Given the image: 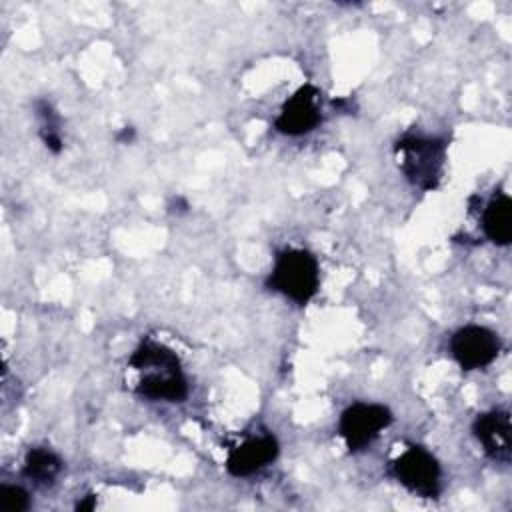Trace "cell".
I'll use <instances>...</instances> for the list:
<instances>
[{
	"label": "cell",
	"instance_id": "obj_14",
	"mask_svg": "<svg viewBox=\"0 0 512 512\" xmlns=\"http://www.w3.org/2000/svg\"><path fill=\"white\" fill-rule=\"evenodd\" d=\"M94 506H96V498H94V494H88L82 502L76 504V510H92Z\"/></svg>",
	"mask_w": 512,
	"mask_h": 512
},
{
	"label": "cell",
	"instance_id": "obj_7",
	"mask_svg": "<svg viewBox=\"0 0 512 512\" xmlns=\"http://www.w3.org/2000/svg\"><path fill=\"white\" fill-rule=\"evenodd\" d=\"M318 88L312 84H304L298 88L280 108V114L274 120V128L286 136H302L312 132L320 120V104H318Z\"/></svg>",
	"mask_w": 512,
	"mask_h": 512
},
{
	"label": "cell",
	"instance_id": "obj_6",
	"mask_svg": "<svg viewBox=\"0 0 512 512\" xmlns=\"http://www.w3.org/2000/svg\"><path fill=\"white\" fill-rule=\"evenodd\" d=\"M500 338L490 328L470 324L456 330L450 338V352L462 370H480L500 354Z\"/></svg>",
	"mask_w": 512,
	"mask_h": 512
},
{
	"label": "cell",
	"instance_id": "obj_11",
	"mask_svg": "<svg viewBox=\"0 0 512 512\" xmlns=\"http://www.w3.org/2000/svg\"><path fill=\"white\" fill-rule=\"evenodd\" d=\"M62 470V460L58 454H54L48 448H30L24 460L22 474L40 486H50L58 478Z\"/></svg>",
	"mask_w": 512,
	"mask_h": 512
},
{
	"label": "cell",
	"instance_id": "obj_8",
	"mask_svg": "<svg viewBox=\"0 0 512 512\" xmlns=\"http://www.w3.org/2000/svg\"><path fill=\"white\" fill-rule=\"evenodd\" d=\"M472 432L476 440L482 444L488 458L500 464H508L512 458V428L508 410L494 408L482 412L472 422Z\"/></svg>",
	"mask_w": 512,
	"mask_h": 512
},
{
	"label": "cell",
	"instance_id": "obj_2",
	"mask_svg": "<svg viewBox=\"0 0 512 512\" xmlns=\"http://www.w3.org/2000/svg\"><path fill=\"white\" fill-rule=\"evenodd\" d=\"M266 286L296 304H306L320 286L318 260L308 250L288 248L276 256Z\"/></svg>",
	"mask_w": 512,
	"mask_h": 512
},
{
	"label": "cell",
	"instance_id": "obj_15",
	"mask_svg": "<svg viewBox=\"0 0 512 512\" xmlns=\"http://www.w3.org/2000/svg\"><path fill=\"white\" fill-rule=\"evenodd\" d=\"M132 138H134V128H128V126H126V128L122 130V134L118 136V140H120V142H126V140L130 142Z\"/></svg>",
	"mask_w": 512,
	"mask_h": 512
},
{
	"label": "cell",
	"instance_id": "obj_10",
	"mask_svg": "<svg viewBox=\"0 0 512 512\" xmlns=\"http://www.w3.org/2000/svg\"><path fill=\"white\" fill-rule=\"evenodd\" d=\"M482 230L496 246H506L512 240V200L504 192H496L482 212Z\"/></svg>",
	"mask_w": 512,
	"mask_h": 512
},
{
	"label": "cell",
	"instance_id": "obj_12",
	"mask_svg": "<svg viewBox=\"0 0 512 512\" xmlns=\"http://www.w3.org/2000/svg\"><path fill=\"white\" fill-rule=\"evenodd\" d=\"M38 116L42 118V128H40V136L46 144V148H50L52 152H60L62 148V138L58 132V116L54 114V110L50 108L48 102H38Z\"/></svg>",
	"mask_w": 512,
	"mask_h": 512
},
{
	"label": "cell",
	"instance_id": "obj_9",
	"mask_svg": "<svg viewBox=\"0 0 512 512\" xmlns=\"http://www.w3.org/2000/svg\"><path fill=\"white\" fill-rule=\"evenodd\" d=\"M278 450H280L278 440L268 432L260 434V436L246 438L242 444L234 446L228 452L226 470L236 478L250 476V474L262 470L264 466L272 464L278 456Z\"/></svg>",
	"mask_w": 512,
	"mask_h": 512
},
{
	"label": "cell",
	"instance_id": "obj_1",
	"mask_svg": "<svg viewBox=\"0 0 512 512\" xmlns=\"http://www.w3.org/2000/svg\"><path fill=\"white\" fill-rule=\"evenodd\" d=\"M128 364L140 372L136 392L150 400L182 402L188 396V382L180 358L164 344L144 340L130 356Z\"/></svg>",
	"mask_w": 512,
	"mask_h": 512
},
{
	"label": "cell",
	"instance_id": "obj_13",
	"mask_svg": "<svg viewBox=\"0 0 512 512\" xmlns=\"http://www.w3.org/2000/svg\"><path fill=\"white\" fill-rule=\"evenodd\" d=\"M0 508L6 512H24L30 508V496L22 486H0Z\"/></svg>",
	"mask_w": 512,
	"mask_h": 512
},
{
	"label": "cell",
	"instance_id": "obj_3",
	"mask_svg": "<svg viewBox=\"0 0 512 512\" xmlns=\"http://www.w3.org/2000/svg\"><path fill=\"white\" fill-rule=\"evenodd\" d=\"M398 166L404 176L422 190L438 186L446 160V142L438 136L406 134L396 142Z\"/></svg>",
	"mask_w": 512,
	"mask_h": 512
},
{
	"label": "cell",
	"instance_id": "obj_5",
	"mask_svg": "<svg viewBox=\"0 0 512 512\" xmlns=\"http://www.w3.org/2000/svg\"><path fill=\"white\" fill-rule=\"evenodd\" d=\"M390 422L392 412L384 404L356 402L342 412L338 432L350 452H360L372 444L378 434L390 426Z\"/></svg>",
	"mask_w": 512,
	"mask_h": 512
},
{
	"label": "cell",
	"instance_id": "obj_4",
	"mask_svg": "<svg viewBox=\"0 0 512 512\" xmlns=\"http://www.w3.org/2000/svg\"><path fill=\"white\" fill-rule=\"evenodd\" d=\"M390 474L412 494L422 498H436L440 494V464L422 446H408L390 464Z\"/></svg>",
	"mask_w": 512,
	"mask_h": 512
}]
</instances>
